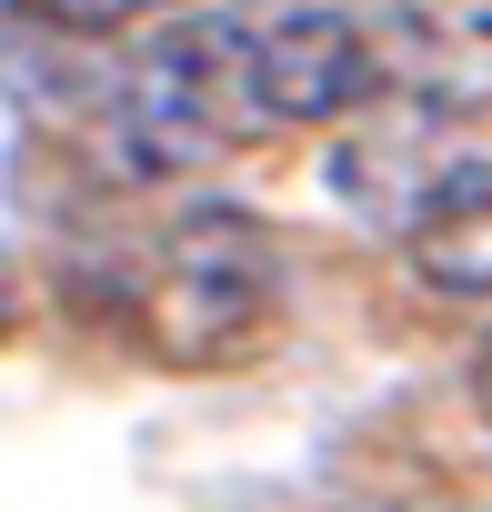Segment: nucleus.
<instances>
[{"label":"nucleus","mask_w":492,"mask_h":512,"mask_svg":"<svg viewBox=\"0 0 492 512\" xmlns=\"http://www.w3.org/2000/svg\"><path fill=\"white\" fill-rule=\"evenodd\" d=\"M472 402H482V422H492V332H482V352H472Z\"/></svg>","instance_id":"7"},{"label":"nucleus","mask_w":492,"mask_h":512,"mask_svg":"<svg viewBox=\"0 0 492 512\" xmlns=\"http://www.w3.org/2000/svg\"><path fill=\"white\" fill-rule=\"evenodd\" d=\"M282 302V241L241 201H181L141 262V322L171 362L241 352Z\"/></svg>","instance_id":"1"},{"label":"nucleus","mask_w":492,"mask_h":512,"mask_svg":"<svg viewBox=\"0 0 492 512\" xmlns=\"http://www.w3.org/2000/svg\"><path fill=\"white\" fill-rule=\"evenodd\" d=\"M231 61H241V121H252V141L352 121L382 91L372 21L342 11V0H231Z\"/></svg>","instance_id":"2"},{"label":"nucleus","mask_w":492,"mask_h":512,"mask_svg":"<svg viewBox=\"0 0 492 512\" xmlns=\"http://www.w3.org/2000/svg\"><path fill=\"white\" fill-rule=\"evenodd\" d=\"M382 91H412L452 121L492 111V0H402L372 21Z\"/></svg>","instance_id":"4"},{"label":"nucleus","mask_w":492,"mask_h":512,"mask_svg":"<svg viewBox=\"0 0 492 512\" xmlns=\"http://www.w3.org/2000/svg\"><path fill=\"white\" fill-rule=\"evenodd\" d=\"M402 262L432 302H492V161H462L402 231Z\"/></svg>","instance_id":"5"},{"label":"nucleus","mask_w":492,"mask_h":512,"mask_svg":"<svg viewBox=\"0 0 492 512\" xmlns=\"http://www.w3.org/2000/svg\"><path fill=\"white\" fill-rule=\"evenodd\" d=\"M452 131H462L452 111H432V101H412V91H372V101L342 121V141H332V191H342L362 221L412 231V211L462 171Z\"/></svg>","instance_id":"3"},{"label":"nucleus","mask_w":492,"mask_h":512,"mask_svg":"<svg viewBox=\"0 0 492 512\" xmlns=\"http://www.w3.org/2000/svg\"><path fill=\"white\" fill-rule=\"evenodd\" d=\"M21 11L71 31V41H111V31H171L191 11H221V0H21Z\"/></svg>","instance_id":"6"}]
</instances>
